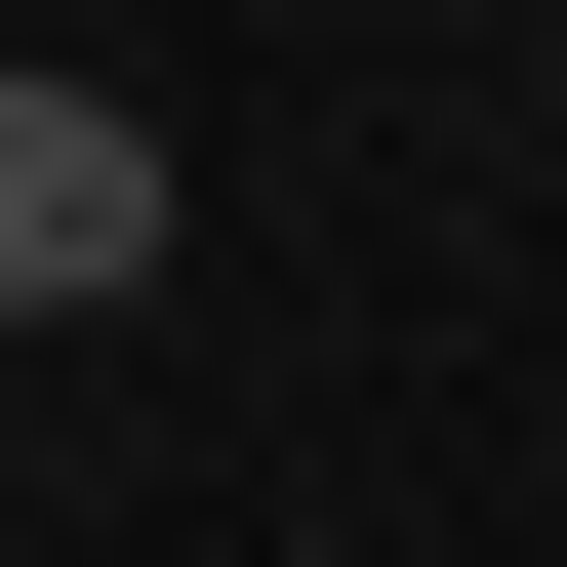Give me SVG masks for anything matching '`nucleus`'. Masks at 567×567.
<instances>
[{"label": "nucleus", "instance_id": "f257e3e1", "mask_svg": "<svg viewBox=\"0 0 567 567\" xmlns=\"http://www.w3.org/2000/svg\"><path fill=\"white\" fill-rule=\"evenodd\" d=\"M122 284H163V122L0 41V324H122Z\"/></svg>", "mask_w": 567, "mask_h": 567}, {"label": "nucleus", "instance_id": "f03ea898", "mask_svg": "<svg viewBox=\"0 0 567 567\" xmlns=\"http://www.w3.org/2000/svg\"><path fill=\"white\" fill-rule=\"evenodd\" d=\"M0 486H41V405H0Z\"/></svg>", "mask_w": 567, "mask_h": 567}]
</instances>
